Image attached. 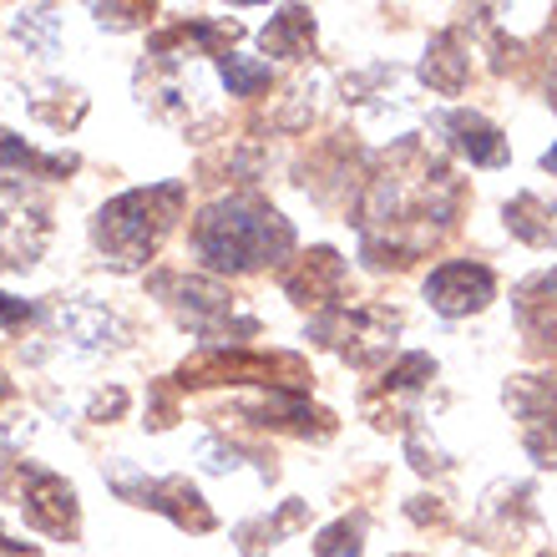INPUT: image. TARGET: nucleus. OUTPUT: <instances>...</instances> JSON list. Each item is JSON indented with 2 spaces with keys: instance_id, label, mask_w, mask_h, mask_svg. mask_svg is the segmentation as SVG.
I'll return each mask as SVG.
<instances>
[{
  "instance_id": "nucleus-1",
  "label": "nucleus",
  "mask_w": 557,
  "mask_h": 557,
  "mask_svg": "<svg viewBox=\"0 0 557 557\" xmlns=\"http://www.w3.org/2000/svg\"><path fill=\"white\" fill-rule=\"evenodd\" d=\"M456 208H461V183L451 168L416 137H406L366 183V203L355 219L366 259L375 269H406L451 234Z\"/></svg>"
},
{
  "instance_id": "nucleus-17",
  "label": "nucleus",
  "mask_w": 557,
  "mask_h": 557,
  "mask_svg": "<svg viewBox=\"0 0 557 557\" xmlns=\"http://www.w3.org/2000/svg\"><path fill=\"white\" fill-rule=\"evenodd\" d=\"M259 46H264V57L305 61L309 51H314V21H309V11H305V5H289V11H278L274 21L264 26Z\"/></svg>"
},
{
  "instance_id": "nucleus-7",
  "label": "nucleus",
  "mask_w": 557,
  "mask_h": 557,
  "mask_svg": "<svg viewBox=\"0 0 557 557\" xmlns=\"http://www.w3.org/2000/svg\"><path fill=\"white\" fill-rule=\"evenodd\" d=\"M107 482L117 486L127 502H137V507H152V512L173 517L177 528L188 532H208L213 528V512H208V502L198 497V486L188 482V476H137V471H122L112 467L107 471Z\"/></svg>"
},
{
  "instance_id": "nucleus-12",
  "label": "nucleus",
  "mask_w": 557,
  "mask_h": 557,
  "mask_svg": "<svg viewBox=\"0 0 557 557\" xmlns=\"http://www.w3.org/2000/svg\"><path fill=\"white\" fill-rule=\"evenodd\" d=\"M284 294L294 305H314V309H335L345 294V259L335 249H309L294 259V269H284Z\"/></svg>"
},
{
  "instance_id": "nucleus-16",
  "label": "nucleus",
  "mask_w": 557,
  "mask_h": 557,
  "mask_svg": "<svg viewBox=\"0 0 557 557\" xmlns=\"http://www.w3.org/2000/svg\"><path fill=\"white\" fill-rule=\"evenodd\" d=\"M502 213H507L512 238H522V244H532V249H553L557 244V203H547V198H537V193H517Z\"/></svg>"
},
{
  "instance_id": "nucleus-5",
  "label": "nucleus",
  "mask_w": 557,
  "mask_h": 557,
  "mask_svg": "<svg viewBox=\"0 0 557 557\" xmlns=\"http://www.w3.org/2000/svg\"><path fill=\"white\" fill-rule=\"evenodd\" d=\"M152 289L162 294V305L173 309L177 320L188 324L193 335L213 339V345H223L219 335H259V320H234V294L223 289L219 278H198V274H158L152 278ZM228 350V345H223Z\"/></svg>"
},
{
  "instance_id": "nucleus-6",
  "label": "nucleus",
  "mask_w": 557,
  "mask_h": 557,
  "mask_svg": "<svg viewBox=\"0 0 557 557\" xmlns=\"http://www.w3.org/2000/svg\"><path fill=\"white\" fill-rule=\"evenodd\" d=\"M396 330H400V314L375 309V305H360V309L335 305V309H324V314L309 320V335L320 339V345H330L339 360L360 366V370L396 350Z\"/></svg>"
},
{
  "instance_id": "nucleus-11",
  "label": "nucleus",
  "mask_w": 557,
  "mask_h": 557,
  "mask_svg": "<svg viewBox=\"0 0 557 557\" xmlns=\"http://www.w3.org/2000/svg\"><path fill=\"white\" fill-rule=\"evenodd\" d=\"M436 133L446 137V143H451V152H461L471 168H502V162L512 158L497 122H486L482 112H471V107L436 112Z\"/></svg>"
},
{
  "instance_id": "nucleus-14",
  "label": "nucleus",
  "mask_w": 557,
  "mask_h": 557,
  "mask_svg": "<svg viewBox=\"0 0 557 557\" xmlns=\"http://www.w3.org/2000/svg\"><path fill=\"white\" fill-rule=\"evenodd\" d=\"M517 324L528 335V350L557 355V274H537L517 289Z\"/></svg>"
},
{
  "instance_id": "nucleus-18",
  "label": "nucleus",
  "mask_w": 557,
  "mask_h": 557,
  "mask_svg": "<svg viewBox=\"0 0 557 557\" xmlns=\"http://www.w3.org/2000/svg\"><path fill=\"white\" fill-rule=\"evenodd\" d=\"M360 537H366V517H339L335 528L320 532V543H314V557H360Z\"/></svg>"
},
{
  "instance_id": "nucleus-13",
  "label": "nucleus",
  "mask_w": 557,
  "mask_h": 557,
  "mask_svg": "<svg viewBox=\"0 0 557 557\" xmlns=\"http://www.w3.org/2000/svg\"><path fill=\"white\" fill-rule=\"evenodd\" d=\"M26 476V502L21 512L36 532H51V537H72L76 532V492L51 471H21Z\"/></svg>"
},
{
  "instance_id": "nucleus-8",
  "label": "nucleus",
  "mask_w": 557,
  "mask_h": 557,
  "mask_svg": "<svg viewBox=\"0 0 557 557\" xmlns=\"http://www.w3.org/2000/svg\"><path fill=\"white\" fill-rule=\"evenodd\" d=\"M51 223H46L41 198H30L21 183H0V274L30 269L41 259Z\"/></svg>"
},
{
  "instance_id": "nucleus-22",
  "label": "nucleus",
  "mask_w": 557,
  "mask_h": 557,
  "mask_svg": "<svg viewBox=\"0 0 557 557\" xmlns=\"http://www.w3.org/2000/svg\"><path fill=\"white\" fill-rule=\"evenodd\" d=\"M36 320V305H26V299H11V294H0V324L11 330V324H26Z\"/></svg>"
},
{
  "instance_id": "nucleus-23",
  "label": "nucleus",
  "mask_w": 557,
  "mask_h": 557,
  "mask_svg": "<svg viewBox=\"0 0 557 557\" xmlns=\"http://www.w3.org/2000/svg\"><path fill=\"white\" fill-rule=\"evenodd\" d=\"M543 168L557 177V147H547V152H543Z\"/></svg>"
},
{
  "instance_id": "nucleus-2",
  "label": "nucleus",
  "mask_w": 557,
  "mask_h": 557,
  "mask_svg": "<svg viewBox=\"0 0 557 557\" xmlns=\"http://www.w3.org/2000/svg\"><path fill=\"white\" fill-rule=\"evenodd\" d=\"M193 253L213 274H253L294 253V228L278 208L259 203L249 193L219 198L193 219Z\"/></svg>"
},
{
  "instance_id": "nucleus-15",
  "label": "nucleus",
  "mask_w": 557,
  "mask_h": 557,
  "mask_svg": "<svg viewBox=\"0 0 557 557\" xmlns=\"http://www.w3.org/2000/svg\"><path fill=\"white\" fill-rule=\"evenodd\" d=\"M467 76H471V57H461V36L441 30L421 61V82L431 91H441V97H456V91L467 87Z\"/></svg>"
},
{
  "instance_id": "nucleus-3",
  "label": "nucleus",
  "mask_w": 557,
  "mask_h": 557,
  "mask_svg": "<svg viewBox=\"0 0 557 557\" xmlns=\"http://www.w3.org/2000/svg\"><path fill=\"white\" fill-rule=\"evenodd\" d=\"M183 203H188V188L183 183H147V188L117 193L107 208H97L91 219V238L112 269L133 274L143 269L158 244L173 234V223L183 219Z\"/></svg>"
},
{
  "instance_id": "nucleus-4",
  "label": "nucleus",
  "mask_w": 557,
  "mask_h": 557,
  "mask_svg": "<svg viewBox=\"0 0 557 557\" xmlns=\"http://www.w3.org/2000/svg\"><path fill=\"white\" fill-rule=\"evenodd\" d=\"M177 385H274V391L305 396L309 366L299 355H249V350H219V345H208L193 360H183Z\"/></svg>"
},
{
  "instance_id": "nucleus-20",
  "label": "nucleus",
  "mask_w": 557,
  "mask_h": 557,
  "mask_svg": "<svg viewBox=\"0 0 557 557\" xmlns=\"http://www.w3.org/2000/svg\"><path fill=\"white\" fill-rule=\"evenodd\" d=\"M15 36H21L26 46L41 41V51H51V46H57V11H46V5H41V11H21Z\"/></svg>"
},
{
  "instance_id": "nucleus-9",
  "label": "nucleus",
  "mask_w": 557,
  "mask_h": 557,
  "mask_svg": "<svg viewBox=\"0 0 557 557\" xmlns=\"http://www.w3.org/2000/svg\"><path fill=\"white\" fill-rule=\"evenodd\" d=\"M507 406L522 421V441L537 467H557V375H522L507 385Z\"/></svg>"
},
{
  "instance_id": "nucleus-19",
  "label": "nucleus",
  "mask_w": 557,
  "mask_h": 557,
  "mask_svg": "<svg viewBox=\"0 0 557 557\" xmlns=\"http://www.w3.org/2000/svg\"><path fill=\"white\" fill-rule=\"evenodd\" d=\"M223 82L234 97H249V91L269 87L274 72H269V61H249V57H234V51H223Z\"/></svg>"
},
{
  "instance_id": "nucleus-21",
  "label": "nucleus",
  "mask_w": 557,
  "mask_h": 557,
  "mask_svg": "<svg viewBox=\"0 0 557 557\" xmlns=\"http://www.w3.org/2000/svg\"><path fill=\"white\" fill-rule=\"evenodd\" d=\"M299 522H305V502H284V507H278V517H264V522H249V528L238 532V537H253V532H259V537H269V547H274L278 537H284L289 528H299Z\"/></svg>"
},
{
  "instance_id": "nucleus-10",
  "label": "nucleus",
  "mask_w": 557,
  "mask_h": 557,
  "mask_svg": "<svg viewBox=\"0 0 557 557\" xmlns=\"http://www.w3.org/2000/svg\"><path fill=\"white\" fill-rule=\"evenodd\" d=\"M425 299L431 309H441L446 320H461V314H476L497 299V274L476 259H451V264L431 269L425 278Z\"/></svg>"
},
{
  "instance_id": "nucleus-24",
  "label": "nucleus",
  "mask_w": 557,
  "mask_h": 557,
  "mask_svg": "<svg viewBox=\"0 0 557 557\" xmlns=\"http://www.w3.org/2000/svg\"><path fill=\"white\" fill-rule=\"evenodd\" d=\"M553 91H557V41H553Z\"/></svg>"
}]
</instances>
